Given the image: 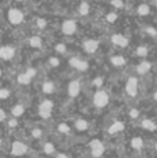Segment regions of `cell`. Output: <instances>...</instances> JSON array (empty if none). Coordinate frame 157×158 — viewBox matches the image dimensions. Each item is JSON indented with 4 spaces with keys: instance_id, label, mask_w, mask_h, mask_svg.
<instances>
[{
    "instance_id": "obj_2",
    "label": "cell",
    "mask_w": 157,
    "mask_h": 158,
    "mask_svg": "<svg viewBox=\"0 0 157 158\" xmlns=\"http://www.w3.org/2000/svg\"><path fill=\"white\" fill-rule=\"evenodd\" d=\"M89 148H91V156L93 158H100L106 151L104 144H103V142H100L99 139L91 140V142H89Z\"/></svg>"
},
{
    "instance_id": "obj_14",
    "label": "cell",
    "mask_w": 157,
    "mask_h": 158,
    "mask_svg": "<svg viewBox=\"0 0 157 158\" xmlns=\"http://www.w3.org/2000/svg\"><path fill=\"white\" fill-rule=\"evenodd\" d=\"M42 92H43L45 94H53V93L56 92V85H54V82H52V81H45L43 83H42Z\"/></svg>"
},
{
    "instance_id": "obj_46",
    "label": "cell",
    "mask_w": 157,
    "mask_h": 158,
    "mask_svg": "<svg viewBox=\"0 0 157 158\" xmlns=\"http://www.w3.org/2000/svg\"><path fill=\"white\" fill-rule=\"evenodd\" d=\"M0 144H2V137H0Z\"/></svg>"
},
{
    "instance_id": "obj_35",
    "label": "cell",
    "mask_w": 157,
    "mask_h": 158,
    "mask_svg": "<svg viewBox=\"0 0 157 158\" xmlns=\"http://www.w3.org/2000/svg\"><path fill=\"white\" fill-rule=\"evenodd\" d=\"M145 32H146L149 36H153V38H156V36H157V31L155 29V28H152V27L145 28Z\"/></svg>"
},
{
    "instance_id": "obj_39",
    "label": "cell",
    "mask_w": 157,
    "mask_h": 158,
    "mask_svg": "<svg viewBox=\"0 0 157 158\" xmlns=\"http://www.w3.org/2000/svg\"><path fill=\"white\" fill-rule=\"evenodd\" d=\"M25 72H27V74L29 75V77L32 78V79H33V77H35V75H36V69H35V68H32V67H29V68H27V71H25Z\"/></svg>"
},
{
    "instance_id": "obj_9",
    "label": "cell",
    "mask_w": 157,
    "mask_h": 158,
    "mask_svg": "<svg viewBox=\"0 0 157 158\" xmlns=\"http://www.w3.org/2000/svg\"><path fill=\"white\" fill-rule=\"evenodd\" d=\"M81 92V83L78 79H72L71 82L68 83V87H67V94L70 96L71 98L77 97Z\"/></svg>"
},
{
    "instance_id": "obj_19",
    "label": "cell",
    "mask_w": 157,
    "mask_h": 158,
    "mask_svg": "<svg viewBox=\"0 0 157 158\" xmlns=\"http://www.w3.org/2000/svg\"><path fill=\"white\" fill-rule=\"evenodd\" d=\"M25 112V107L22 104H15V106L11 108V115L14 118H18V117H22Z\"/></svg>"
},
{
    "instance_id": "obj_6",
    "label": "cell",
    "mask_w": 157,
    "mask_h": 158,
    "mask_svg": "<svg viewBox=\"0 0 157 158\" xmlns=\"http://www.w3.org/2000/svg\"><path fill=\"white\" fill-rule=\"evenodd\" d=\"M28 151V146L25 144V143L22 142H14L13 144H11V154H13L14 157H21L24 156V154H27Z\"/></svg>"
},
{
    "instance_id": "obj_30",
    "label": "cell",
    "mask_w": 157,
    "mask_h": 158,
    "mask_svg": "<svg viewBox=\"0 0 157 158\" xmlns=\"http://www.w3.org/2000/svg\"><path fill=\"white\" fill-rule=\"evenodd\" d=\"M54 50L57 53H60V54H66L67 53V46L66 44H63V43H57L54 46Z\"/></svg>"
},
{
    "instance_id": "obj_32",
    "label": "cell",
    "mask_w": 157,
    "mask_h": 158,
    "mask_svg": "<svg viewBox=\"0 0 157 158\" xmlns=\"http://www.w3.org/2000/svg\"><path fill=\"white\" fill-rule=\"evenodd\" d=\"M36 27L39 28V29H45V28L47 27V21L45 18H36Z\"/></svg>"
},
{
    "instance_id": "obj_45",
    "label": "cell",
    "mask_w": 157,
    "mask_h": 158,
    "mask_svg": "<svg viewBox=\"0 0 157 158\" xmlns=\"http://www.w3.org/2000/svg\"><path fill=\"white\" fill-rule=\"evenodd\" d=\"M155 6H156V8H157V0H155Z\"/></svg>"
},
{
    "instance_id": "obj_7",
    "label": "cell",
    "mask_w": 157,
    "mask_h": 158,
    "mask_svg": "<svg viewBox=\"0 0 157 158\" xmlns=\"http://www.w3.org/2000/svg\"><path fill=\"white\" fill-rule=\"evenodd\" d=\"M77 29H78V27L74 19H66V21L63 22V25H61V31H63V33L67 36L74 35V33L77 32Z\"/></svg>"
},
{
    "instance_id": "obj_38",
    "label": "cell",
    "mask_w": 157,
    "mask_h": 158,
    "mask_svg": "<svg viewBox=\"0 0 157 158\" xmlns=\"http://www.w3.org/2000/svg\"><path fill=\"white\" fill-rule=\"evenodd\" d=\"M8 128H15L17 125H18V121H17V118H13V119H8Z\"/></svg>"
},
{
    "instance_id": "obj_13",
    "label": "cell",
    "mask_w": 157,
    "mask_h": 158,
    "mask_svg": "<svg viewBox=\"0 0 157 158\" xmlns=\"http://www.w3.org/2000/svg\"><path fill=\"white\" fill-rule=\"evenodd\" d=\"M110 63H111V65H113V67H116V68H120V67H124L125 65L127 60H125L124 56L117 54V56H111V57H110Z\"/></svg>"
},
{
    "instance_id": "obj_34",
    "label": "cell",
    "mask_w": 157,
    "mask_h": 158,
    "mask_svg": "<svg viewBox=\"0 0 157 158\" xmlns=\"http://www.w3.org/2000/svg\"><path fill=\"white\" fill-rule=\"evenodd\" d=\"M49 65L53 67V68H56V67L60 65V60H58V57H49Z\"/></svg>"
},
{
    "instance_id": "obj_47",
    "label": "cell",
    "mask_w": 157,
    "mask_h": 158,
    "mask_svg": "<svg viewBox=\"0 0 157 158\" xmlns=\"http://www.w3.org/2000/svg\"><path fill=\"white\" fill-rule=\"evenodd\" d=\"M15 2H22V0H15Z\"/></svg>"
},
{
    "instance_id": "obj_33",
    "label": "cell",
    "mask_w": 157,
    "mask_h": 158,
    "mask_svg": "<svg viewBox=\"0 0 157 158\" xmlns=\"http://www.w3.org/2000/svg\"><path fill=\"white\" fill-rule=\"evenodd\" d=\"M31 133H32V136L35 137V139H40V137L43 136V131H42L40 128H33Z\"/></svg>"
},
{
    "instance_id": "obj_23",
    "label": "cell",
    "mask_w": 157,
    "mask_h": 158,
    "mask_svg": "<svg viewBox=\"0 0 157 158\" xmlns=\"http://www.w3.org/2000/svg\"><path fill=\"white\" fill-rule=\"evenodd\" d=\"M89 10H91L89 3L82 2L79 4V7H78V14H79V15H82V17H85V15H88V14H89Z\"/></svg>"
},
{
    "instance_id": "obj_10",
    "label": "cell",
    "mask_w": 157,
    "mask_h": 158,
    "mask_svg": "<svg viewBox=\"0 0 157 158\" xmlns=\"http://www.w3.org/2000/svg\"><path fill=\"white\" fill-rule=\"evenodd\" d=\"M15 56V49L13 46H2L0 47V60L10 61Z\"/></svg>"
},
{
    "instance_id": "obj_18",
    "label": "cell",
    "mask_w": 157,
    "mask_h": 158,
    "mask_svg": "<svg viewBox=\"0 0 157 158\" xmlns=\"http://www.w3.org/2000/svg\"><path fill=\"white\" fill-rule=\"evenodd\" d=\"M141 126H142V129H145V131H150V132H153V131L157 129V123L152 119H143L141 122Z\"/></svg>"
},
{
    "instance_id": "obj_4",
    "label": "cell",
    "mask_w": 157,
    "mask_h": 158,
    "mask_svg": "<svg viewBox=\"0 0 157 158\" xmlns=\"http://www.w3.org/2000/svg\"><path fill=\"white\" fill-rule=\"evenodd\" d=\"M138 90H139V81L138 78L135 77H131L128 78L127 81V85H125V92L129 97H135L138 94Z\"/></svg>"
},
{
    "instance_id": "obj_16",
    "label": "cell",
    "mask_w": 157,
    "mask_h": 158,
    "mask_svg": "<svg viewBox=\"0 0 157 158\" xmlns=\"http://www.w3.org/2000/svg\"><path fill=\"white\" fill-rule=\"evenodd\" d=\"M74 126H75V129H77L78 132H86L89 129V122L86 119H82V118H79V119L75 121Z\"/></svg>"
},
{
    "instance_id": "obj_26",
    "label": "cell",
    "mask_w": 157,
    "mask_h": 158,
    "mask_svg": "<svg viewBox=\"0 0 157 158\" xmlns=\"http://www.w3.org/2000/svg\"><path fill=\"white\" fill-rule=\"evenodd\" d=\"M57 132H58L60 135H68V133H70V126L67 125V123H64V122L58 123V126H57Z\"/></svg>"
},
{
    "instance_id": "obj_1",
    "label": "cell",
    "mask_w": 157,
    "mask_h": 158,
    "mask_svg": "<svg viewBox=\"0 0 157 158\" xmlns=\"http://www.w3.org/2000/svg\"><path fill=\"white\" fill-rule=\"evenodd\" d=\"M110 101V96L106 90L103 89H97L93 94V104L97 107V108H104L106 106Z\"/></svg>"
},
{
    "instance_id": "obj_25",
    "label": "cell",
    "mask_w": 157,
    "mask_h": 158,
    "mask_svg": "<svg viewBox=\"0 0 157 158\" xmlns=\"http://www.w3.org/2000/svg\"><path fill=\"white\" fill-rule=\"evenodd\" d=\"M43 153L47 156H53L56 153V146L53 143H45L43 144Z\"/></svg>"
},
{
    "instance_id": "obj_37",
    "label": "cell",
    "mask_w": 157,
    "mask_h": 158,
    "mask_svg": "<svg viewBox=\"0 0 157 158\" xmlns=\"http://www.w3.org/2000/svg\"><path fill=\"white\" fill-rule=\"evenodd\" d=\"M103 85V78H96L93 81V86L97 87V89H100V86Z\"/></svg>"
},
{
    "instance_id": "obj_36",
    "label": "cell",
    "mask_w": 157,
    "mask_h": 158,
    "mask_svg": "<svg viewBox=\"0 0 157 158\" xmlns=\"http://www.w3.org/2000/svg\"><path fill=\"white\" fill-rule=\"evenodd\" d=\"M129 117L131 118H138L139 117V110L138 108H131L129 110Z\"/></svg>"
},
{
    "instance_id": "obj_8",
    "label": "cell",
    "mask_w": 157,
    "mask_h": 158,
    "mask_svg": "<svg viewBox=\"0 0 157 158\" xmlns=\"http://www.w3.org/2000/svg\"><path fill=\"white\" fill-rule=\"evenodd\" d=\"M70 65L72 67V68H75V69H78V71H81V72H83V71H86V69L89 68V64H88V61H85V60H81L79 57H71L70 58Z\"/></svg>"
},
{
    "instance_id": "obj_15",
    "label": "cell",
    "mask_w": 157,
    "mask_h": 158,
    "mask_svg": "<svg viewBox=\"0 0 157 158\" xmlns=\"http://www.w3.org/2000/svg\"><path fill=\"white\" fill-rule=\"evenodd\" d=\"M150 69H152V64H150L149 61H142V63L138 64V67H136V72L141 75L147 74Z\"/></svg>"
},
{
    "instance_id": "obj_43",
    "label": "cell",
    "mask_w": 157,
    "mask_h": 158,
    "mask_svg": "<svg viewBox=\"0 0 157 158\" xmlns=\"http://www.w3.org/2000/svg\"><path fill=\"white\" fill-rule=\"evenodd\" d=\"M155 150H156V151H157V142H156V143H155Z\"/></svg>"
},
{
    "instance_id": "obj_12",
    "label": "cell",
    "mask_w": 157,
    "mask_h": 158,
    "mask_svg": "<svg viewBox=\"0 0 157 158\" xmlns=\"http://www.w3.org/2000/svg\"><path fill=\"white\" fill-rule=\"evenodd\" d=\"M83 49H85L86 53L93 54V53H96L97 49H99V42H97L96 39H88V40L83 42Z\"/></svg>"
},
{
    "instance_id": "obj_29",
    "label": "cell",
    "mask_w": 157,
    "mask_h": 158,
    "mask_svg": "<svg viewBox=\"0 0 157 158\" xmlns=\"http://www.w3.org/2000/svg\"><path fill=\"white\" fill-rule=\"evenodd\" d=\"M10 96H11V92L8 89H6V87L0 89V100H6V98H8Z\"/></svg>"
},
{
    "instance_id": "obj_40",
    "label": "cell",
    "mask_w": 157,
    "mask_h": 158,
    "mask_svg": "<svg viewBox=\"0 0 157 158\" xmlns=\"http://www.w3.org/2000/svg\"><path fill=\"white\" fill-rule=\"evenodd\" d=\"M4 119H6V112L3 108H0V122H3Z\"/></svg>"
},
{
    "instance_id": "obj_24",
    "label": "cell",
    "mask_w": 157,
    "mask_h": 158,
    "mask_svg": "<svg viewBox=\"0 0 157 158\" xmlns=\"http://www.w3.org/2000/svg\"><path fill=\"white\" fill-rule=\"evenodd\" d=\"M29 46L33 47V49H40L42 47V39L39 36H32L29 39Z\"/></svg>"
},
{
    "instance_id": "obj_3",
    "label": "cell",
    "mask_w": 157,
    "mask_h": 158,
    "mask_svg": "<svg viewBox=\"0 0 157 158\" xmlns=\"http://www.w3.org/2000/svg\"><path fill=\"white\" fill-rule=\"evenodd\" d=\"M53 107H54V104H53L52 100H43L40 104H39V115H40L42 118H45V119H47V118L52 117V111H53Z\"/></svg>"
},
{
    "instance_id": "obj_11",
    "label": "cell",
    "mask_w": 157,
    "mask_h": 158,
    "mask_svg": "<svg viewBox=\"0 0 157 158\" xmlns=\"http://www.w3.org/2000/svg\"><path fill=\"white\" fill-rule=\"evenodd\" d=\"M111 43L117 47H127L129 44V40H128L127 36L121 35V33H116V35L111 36Z\"/></svg>"
},
{
    "instance_id": "obj_20",
    "label": "cell",
    "mask_w": 157,
    "mask_h": 158,
    "mask_svg": "<svg viewBox=\"0 0 157 158\" xmlns=\"http://www.w3.org/2000/svg\"><path fill=\"white\" fill-rule=\"evenodd\" d=\"M31 81H32V78L29 77V75L27 74V72H22V74H19L18 77H17V82H18L19 85H29Z\"/></svg>"
},
{
    "instance_id": "obj_5",
    "label": "cell",
    "mask_w": 157,
    "mask_h": 158,
    "mask_svg": "<svg viewBox=\"0 0 157 158\" xmlns=\"http://www.w3.org/2000/svg\"><path fill=\"white\" fill-rule=\"evenodd\" d=\"M7 17H8L10 24H13V25H19L24 21V13L21 10H18V8H10Z\"/></svg>"
},
{
    "instance_id": "obj_27",
    "label": "cell",
    "mask_w": 157,
    "mask_h": 158,
    "mask_svg": "<svg viewBox=\"0 0 157 158\" xmlns=\"http://www.w3.org/2000/svg\"><path fill=\"white\" fill-rule=\"evenodd\" d=\"M147 53H149V50H147L146 46H138L136 47V56H138V57H146Z\"/></svg>"
},
{
    "instance_id": "obj_17",
    "label": "cell",
    "mask_w": 157,
    "mask_h": 158,
    "mask_svg": "<svg viewBox=\"0 0 157 158\" xmlns=\"http://www.w3.org/2000/svg\"><path fill=\"white\" fill-rule=\"evenodd\" d=\"M124 131V123L120 122V121H116V122L111 123V126L108 128V133L110 135H117L120 132Z\"/></svg>"
},
{
    "instance_id": "obj_28",
    "label": "cell",
    "mask_w": 157,
    "mask_h": 158,
    "mask_svg": "<svg viewBox=\"0 0 157 158\" xmlns=\"http://www.w3.org/2000/svg\"><path fill=\"white\" fill-rule=\"evenodd\" d=\"M117 19H118V14L114 13V11L113 13H108L107 15H106V21H107L108 24H114Z\"/></svg>"
},
{
    "instance_id": "obj_42",
    "label": "cell",
    "mask_w": 157,
    "mask_h": 158,
    "mask_svg": "<svg viewBox=\"0 0 157 158\" xmlns=\"http://www.w3.org/2000/svg\"><path fill=\"white\" fill-rule=\"evenodd\" d=\"M153 98H155V100L157 101V90H156V92H155V94H153Z\"/></svg>"
},
{
    "instance_id": "obj_22",
    "label": "cell",
    "mask_w": 157,
    "mask_h": 158,
    "mask_svg": "<svg viewBox=\"0 0 157 158\" xmlns=\"http://www.w3.org/2000/svg\"><path fill=\"white\" fill-rule=\"evenodd\" d=\"M136 13H138L139 15H142V17L149 15V14H150V7H149V4H145V3L139 4V7L136 8Z\"/></svg>"
},
{
    "instance_id": "obj_41",
    "label": "cell",
    "mask_w": 157,
    "mask_h": 158,
    "mask_svg": "<svg viewBox=\"0 0 157 158\" xmlns=\"http://www.w3.org/2000/svg\"><path fill=\"white\" fill-rule=\"evenodd\" d=\"M56 158H70V157L67 156V154H64V153H60V154H57V156H56Z\"/></svg>"
},
{
    "instance_id": "obj_31",
    "label": "cell",
    "mask_w": 157,
    "mask_h": 158,
    "mask_svg": "<svg viewBox=\"0 0 157 158\" xmlns=\"http://www.w3.org/2000/svg\"><path fill=\"white\" fill-rule=\"evenodd\" d=\"M110 4L113 6L114 8H117V10H121V8H124V6H125L122 0H111Z\"/></svg>"
},
{
    "instance_id": "obj_44",
    "label": "cell",
    "mask_w": 157,
    "mask_h": 158,
    "mask_svg": "<svg viewBox=\"0 0 157 158\" xmlns=\"http://www.w3.org/2000/svg\"><path fill=\"white\" fill-rule=\"evenodd\" d=\"M2 75H3V72H2V68H0V78H2Z\"/></svg>"
},
{
    "instance_id": "obj_21",
    "label": "cell",
    "mask_w": 157,
    "mask_h": 158,
    "mask_svg": "<svg viewBox=\"0 0 157 158\" xmlns=\"http://www.w3.org/2000/svg\"><path fill=\"white\" fill-rule=\"evenodd\" d=\"M131 146H132V148L134 150H142V147L145 146V143H143V139L142 137H134L132 140H131Z\"/></svg>"
}]
</instances>
